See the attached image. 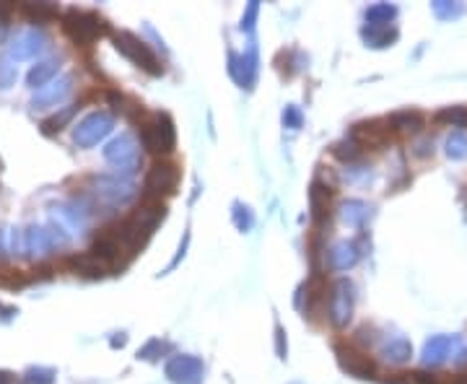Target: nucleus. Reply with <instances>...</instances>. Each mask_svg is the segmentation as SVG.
<instances>
[{"instance_id":"nucleus-14","label":"nucleus","mask_w":467,"mask_h":384,"mask_svg":"<svg viewBox=\"0 0 467 384\" xmlns=\"http://www.w3.org/2000/svg\"><path fill=\"white\" fill-rule=\"evenodd\" d=\"M358 257H361V252L356 249V244L340 241V244H335L327 252V265H330L332 270H348V267H353L358 263Z\"/></svg>"},{"instance_id":"nucleus-2","label":"nucleus","mask_w":467,"mask_h":384,"mask_svg":"<svg viewBox=\"0 0 467 384\" xmlns=\"http://www.w3.org/2000/svg\"><path fill=\"white\" fill-rule=\"evenodd\" d=\"M63 29L76 44H91L99 34H107L110 26L96 13H84V11H65L63 13Z\"/></svg>"},{"instance_id":"nucleus-28","label":"nucleus","mask_w":467,"mask_h":384,"mask_svg":"<svg viewBox=\"0 0 467 384\" xmlns=\"http://www.w3.org/2000/svg\"><path fill=\"white\" fill-rule=\"evenodd\" d=\"M283 122H286V128H291V130L301 128V112H298L296 107H286V112H283Z\"/></svg>"},{"instance_id":"nucleus-25","label":"nucleus","mask_w":467,"mask_h":384,"mask_svg":"<svg viewBox=\"0 0 467 384\" xmlns=\"http://www.w3.org/2000/svg\"><path fill=\"white\" fill-rule=\"evenodd\" d=\"M447 156H449L452 161L465 159L467 156V135L465 133H452V135L447 138Z\"/></svg>"},{"instance_id":"nucleus-6","label":"nucleus","mask_w":467,"mask_h":384,"mask_svg":"<svg viewBox=\"0 0 467 384\" xmlns=\"http://www.w3.org/2000/svg\"><path fill=\"white\" fill-rule=\"evenodd\" d=\"M335 353H338L340 366L346 369L350 376H358V379H371V376H376V364H374L371 356H364V353H358V350L348 348V345H343V343L335 345Z\"/></svg>"},{"instance_id":"nucleus-35","label":"nucleus","mask_w":467,"mask_h":384,"mask_svg":"<svg viewBox=\"0 0 467 384\" xmlns=\"http://www.w3.org/2000/svg\"><path fill=\"white\" fill-rule=\"evenodd\" d=\"M449 384H467V374L454 376V379H449Z\"/></svg>"},{"instance_id":"nucleus-11","label":"nucleus","mask_w":467,"mask_h":384,"mask_svg":"<svg viewBox=\"0 0 467 384\" xmlns=\"http://www.w3.org/2000/svg\"><path fill=\"white\" fill-rule=\"evenodd\" d=\"M335 190L330 185H322V182L317 180L312 185V192H309V203H312V218H315L317 226H322L324 218L330 216V197Z\"/></svg>"},{"instance_id":"nucleus-21","label":"nucleus","mask_w":467,"mask_h":384,"mask_svg":"<svg viewBox=\"0 0 467 384\" xmlns=\"http://www.w3.org/2000/svg\"><path fill=\"white\" fill-rule=\"evenodd\" d=\"M433 122L447 128H467V107H444L442 112H436Z\"/></svg>"},{"instance_id":"nucleus-29","label":"nucleus","mask_w":467,"mask_h":384,"mask_svg":"<svg viewBox=\"0 0 467 384\" xmlns=\"http://www.w3.org/2000/svg\"><path fill=\"white\" fill-rule=\"evenodd\" d=\"M413 154L418 156V159H426V156L433 154V140L431 138H423V140H418L416 145H413Z\"/></svg>"},{"instance_id":"nucleus-4","label":"nucleus","mask_w":467,"mask_h":384,"mask_svg":"<svg viewBox=\"0 0 467 384\" xmlns=\"http://www.w3.org/2000/svg\"><path fill=\"white\" fill-rule=\"evenodd\" d=\"M114 44H117V50L122 52V55H128L130 60L136 62V65H140L143 70H148L151 76H162L164 73V65L159 62V58H156V55L148 50V44H145L143 39H138L136 34L119 32V34H114Z\"/></svg>"},{"instance_id":"nucleus-23","label":"nucleus","mask_w":467,"mask_h":384,"mask_svg":"<svg viewBox=\"0 0 467 384\" xmlns=\"http://www.w3.org/2000/svg\"><path fill=\"white\" fill-rule=\"evenodd\" d=\"M21 13H26V16L32 18V21H37V24H47V21H52V18H58V8L55 6H47V3H37V6H21Z\"/></svg>"},{"instance_id":"nucleus-8","label":"nucleus","mask_w":467,"mask_h":384,"mask_svg":"<svg viewBox=\"0 0 467 384\" xmlns=\"http://www.w3.org/2000/svg\"><path fill=\"white\" fill-rule=\"evenodd\" d=\"M112 130V114L107 112H96L91 117H86L76 130V143L81 145H91L96 143L99 138H104Z\"/></svg>"},{"instance_id":"nucleus-7","label":"nucleus","mask_w":467,"mask_h":384,"mask_svg":"<svg viewBox=\"0 0 467 384\" xmlns=\"http://www.w3.org/2000/svg\"><path fill=\"white\" fill-rule=\"evenodd\" d=\"M203 374V361L195 359V356H174L166 364V376L174 384H200Z\"/></svg>"},{"instance_id":"nucleus-34","label":"nucleus","mask_w":467,"mask_h":384,"mask_svg":"<svg viewBox=\"0 0 467 384\" xmlns=\"http://www.w3.org/2000/svg\"><path fill=\"white\" fill-rule=\"evenodd\" d=\"M387 384H410V374H392Z\"/></svg>"},{"instance_id":"nucleus-5","label":"nucleus","mask_w":467,"mask_h":384,"mask_svg":"<svg viewBox=\"0 0 467 384\" xmlns=\"http://www.w3.org/2000/svg\"><path fill=\"white\" fill-rule=\"evenodd\" d=\"M179 185V169L169 161H156L145 174V197L162 200L166 195H174Z\"/></svg>"},{"instance_id":"nucleus-22","label":"nucleus","mask_w":467,"mask_h":384,"mask_svg":"<svg viewBox=\"0 0 467 384\" xmlns=\"http://www.w3.org/2000/svg\"><path fill=\"white\" fill-rule=\"evenodd\" d=\"M395 16H397V8H395V6H390V3H379V6H371V8L366 11V24L387 26Z\"/></svg>"},{"instance_id":"nucleus-3","label":"nucleus","mask_w":467,"mask_h":384,"mask_svg":"<svg viewBox=\"0 0 467 384\" xmlns=\"http://www.w3.org/2000/svg\"><path fill=\"white\" fill-rule=\"evenodd\" d=\"M353 283L348 278H338L332 281L330 286V296H327V317H330L332 327L343 330L346 324L350 322L353 317V301H356V293H353Z\"/></svg>"},{"instance_id":"nucleus-30","label":"nucleus","mask_w":467,"mask_h":384,"mask_svg":"<svg viewBox=\"0 0 467 384\" xmlns=\"http://www.w3.org/2000/svg\"><path fill=\"white\" fill-rule=\"evenodd\" d=\"M410 384H442V382H439V376L428 374V371H413L410 374Z\"/></svg>"},{"instance_id":"nucleus-16","label":"nucleus","mask_w":467,"mask_h":384,"mask_svg":"<svg viewBox=\"0 0 467 384\" xmlns=\"http://www.w3.org/2000/svg\"><path fill=\"white\" fill-rule=\"evenodd\" d=\"M68 265L81 275H88V278H102L107 273L110 265H104L99 257H93L91 252H84V255H73L68 257Z\"/></svg>"},{"instance_id":"nucleus-13","label":"nucleus","mask_w":467,"mask_h":384,"mask_svg":"<svg viewBox=\"0 0 467 384\" xmlns=\"http://www.w3.org/2000/svg\"><path fill=\"white\" fill-rule=\"evenodd\" d=\"M387 125H390V130H397V133H418L426 125V117L418 110H402L392 112L387 117Z\"/></svg>"},{"instance_id":"nucleus-20","label":"nucleus","mask_w":467,"mask_h":384,"mask_svg":"<svg viewBox=\"0 0 467 384\" xmlns=\"http://www.w3.org/2000/svg\"><path fill=\"white\" fill-rule=\"evenodd\" d=\"M361 34H364V39L371 47H387V44H392L397 39V32L390 29V26H366Z\"/></svg>"},{"instance_id":"nucleus-10","label":"nucleus","mask_w":467,"mask_h":384,"mask_svg":"<svg viewBox=\"0 0 467 384\" xmlns=\"http://www.w3.org/2000/svg\"><path fill=\"white\" fill-rule=\"evenodd\" d=\"M457 338L454 335H436L423 345V364L426 366H439L449 359L454 348H457Z\"/></svg>"},{"instance_id":"nucleus-37","label":"nucleus","mask_w":467,"mask_h":384,"mask_svg":"<svg viewBox=\"0 0 467 384\" xmlns=\"http://www.w3.org/2000/svg\"><path fill=\"white\" fill-rule=\"evenodd\" d=\"M0 384H8V376H6V374H0Z\"/></svg>"},{"instance_id":"nucleus-1","label":"nucleus","mask_w":467,"mask_h":384,"mask_svg":"<svg viewBox=\"0 0 467 384\" xmlns=\"http://www.w3.org/2000/svg\"><path fill=\"white\" fill-rule=\"evenodd\" d=\"M140 143L151 154H171L177 145V130L169 114H156L140 125Z\"/></svg>"},{"instance_id":"nucleus-32","label":"nucleus","mask_w":467,"mask_h":384,"mask_svg":"<svg viewBox=\"0 0 467 384\" xmlns=\"http://www.w3.org/2000/svg\"><path fill=\"white\" fill-rule=\"evenodd\" d=\"M257 11H260V6H257V3H249V8H246V16H244V21H242V29L252 32V26H255V18H257Z\"/></svg>"},{"instance_id":"nucleus-17","label":"nucleus","mask_w":467,"mask_h":384,"mask_svg":"<svg viewBox=\"0 0 467 384\" xmlns=\"http://www.w3.org/2000/svg\"><path fill=\"white\" fill-rule=\"evenodd\" d=\"M255 52H249V55H242V58H237V55H231V76L237 78L242 86H252V81H255Z\"/></svg>"},{"instance_id":"nucleus-12","label":"nucleus","mask_w":467,"mask_h":384,"mask_svg":"<svg viewBox=\"0 0 467 384\" xmlns=\"http://www.w3.org/2000/svg\"><path fill=\"white\" fill-rule=\"evenodd\" d=\"M107 159H110L112 164H117V166H136L138 148H136V143H133V138L122 135V138H117L114 143H110V148H107Z\"/></svg>"},{"instance_id":"nucleus-18","label":"nucleus","mask_w":467,"mask_h":384,"mask_svg":"<svg viewBox=\"0 0 467 384\" xmlns=\"http://www.w3.org/2000/svg\"><path fill=\"white\" fill-rule=\"evenodd\" d=\"M413 356V345L405 338H392L382 345V359L390 364H405Z\"/></svg>"},{"instance_id":"nucleus-19","label":"nucleus","mask_w":467,"mask_h":384,"mask_svg":"<svg viewBox=\"0 0 467 384\" xmlns=\"http://www.w3.org/2000/svg\"><path fill=\"white\" fill-rule=\"evenodd\" d=\"M340 216L348 226H361L369 218V205L361 203V200H346L340 208Z\"/></svg>"},{"instance_id":"nucleus-33","label":"nucleus","mask_w":467,"mask_h":384,"mask_svg":"<svg viewBox=\"0 0 467 384\" xmlns=\"http://www.w3.org/2000/svg\"><path fill=\"white\" fill-rule=\"evenodd\" d=\"M275 345H278L280 359H286V338H283V327H275Z\"/></svg>"},{"instance_id":"nucleus-15","label":"nucleus","mask_w":467,"mask_h":384,"mask_svg":"<svg viewBox=\"0 0 467 384\" xmlns=\"http://www.w3.org/2000/svg\"><path fill=\"white\" fill-rule=\"evenodd\" d=\"M119 241L114 239V237H110L107 231H102L96 239H93V244H91V255L93 257H99L104 265H117V260H119Z\"/></svg>"},{"instance_id":"nucleus-24","label":"nucleus","mask_w":467,"mask_h":384,"mask_svg":"<svg viewBox=\"0 0 467 384\" xmlns=\"http://www.w3.org/2000/svg\"><path fill=\"white\" fill-rule=\"evenodd\" d=\"M332 156L340 159V161H356L358 156H361V145L350 138V140H340V143L332 145Z\"/></svg>"},{"instance_id":"nucleus-36","label":"nucleus","mask_w":467,"mask_h":384,"mask_svg":"<svg viewBox=\"0 0 467 384\" xmlns=\"http://www.w3.org/2000/svg\"><path fill=\"white\" fill-rule=\"evenodd\" d=\"M457 366H467V348L459 353V359H457Z\"/></svg>"},{"instance_id":"nucleus-31","label":"nucleus","mask_w":467,"mask_h":384,"mask_svg":"<svg viewBox=\"0 0 467 384\" xmlns=\"http://www.w3.org/2000/svg\"><path fill=\"white\" fill-rule=\"evenodd\" d=\"M433 11H436V16H457L462 8H454V6H449V3H444V0H439V3H433Z\"/></svg>"},{"instance_id":"nucleus-9","label":"nucleus","mask_w":467,"mask_h":384,"mask_svg":"<svg viewBox=\"0 0 467 384\" xmlns=\"http://www.w3.org/2000/svg\"><path fill=\"white\" fill-rule=\"evenodd\" d=\"M384 122H358V125H353V133H350V138L356 140L361 148L364 145H369V148H382L387 140H390V125L387 128H382Z\"/></svg>"},{"instance_id":"nucleus-27","label":"nucleus","mask_w":467,"mask_h":384,"mask_svg":"<svg viewBox=\"0 0 467 384\" xmlns=\"http://www.w3.org/2000/svg\"><path fill=\"white\" fill-rule=\"evenodd\" d=\"M73 112H76V110H65L63 114H60V117H52V120H47V122H44V133L50 135V133L60 130V125H65V122H68L70 117H73Z\"/></svg>"},{"instance_id":"nucleus-26","label":"nucleus","mask_w":467,"mask_h":384,"mask_svg":"<svg viewBox=\"0 0 467 384\" xmlns=\"http://www.w3.org/2000/svg\"><path fill=\"white\" fill-rule=\"evenodd\" d=\"M52 73H55V62H44V65H39V68H34L32 70V76H29V81H32V84H42L44 78H50Z\"/></svg>"}]
</instances>
